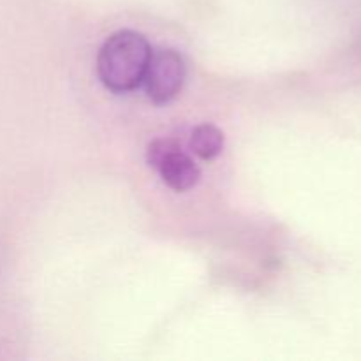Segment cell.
Listing matches in <instances>:
<instances>
[{"label": "cell", "mask_w": 361, "mask_h": 361, "mask_svg": "<svg viewBox=\"0 0 361 361\" xmlns=\"http://www.w3.org/2000/svg\"><path fill=\"white\" fill-rule=\"evenodd\" d=\"M185 62L175 49H152L143 83L147 95L155 104H166L180 94L185 81Z\"/></svg>", "instance_id": "2"}, {"label": "cell", "mask_w": 361, "mask_h": 361, "mask_svg": "<svg viewBox=\"0 0 361 361\" xmlns=\"http://www.w3.org/2000/svg\"><path fill=\"white\" fill-rule=\"evenodd\" d=\"M157 171L162 182L176 192H185V190L192 189L201 178V171L194 159L187 155L182 148L171 152L157 166Z\"/></svg>", "instance_id": "3"}, {"label": "cell", "mask_w": 361, "mask_h": 361, "mask_svg": "<svg viewBox=\"0 0 361 361\" xmlns=\"http://www.w3.org/2000/svg\"><path fill=\"white\" fill-rule=\"evenodd\" d=\"M182 148V145L178 143L173 137H159V140H154L147 148V162L150 168L157 169V166L168 157L171 152Z\"/></svg>", "instance_id": "5"}, {"label": "cell", "mask_w": 361, "mask_h": 361, "mask_svg": "<svg viewBox=\"0 0 361 361\" xmlns=\"http://www.w3.org/2000/svg\"><path fill=\"white\" fill-rule=\"evenodd\" d=\"M189 148L194 155L203 161H212L224 148V134L212 123H201V126L194 127L192 134H190Z\"/></svg>", "instance_id": "4"}, {"label": "cell", "mask_w": 361, "mask_h": 361, "mask_svg": "<svg viewBox=\"0 0 361 361\" xmlns=\"http://www.w3.org/2000/svg\"><path fill=\"white\" fill-rule=\"evenodd\" d=\"M152 48L147 37L134 30L109 35L97 55V76L108 90L126 94L143 83Z\"/></svg>", "instance_id": "1"}]
</instances>
